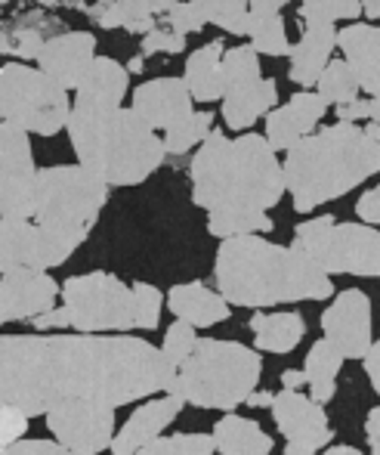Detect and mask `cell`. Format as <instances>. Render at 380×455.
Segmentation results:
<instances>
[{
    "label": "cell",
    "instance_id": "53",
    "mask_svg": "<svg viewBox=\"0 0 380 455\" xmlns=\"http://www.w3.org/2000/svg\"><path fill=\"white\" fill-rule=\"evenodd\" d=\"M321 455H362L356 450V446H331L328 452H321Z\"/></svg>",
    "mask_w": 380,
    "mask_h": 455
},
{
    "label": "cell",
    "instance_id": "23",
    "mask_svg": "<svg viewBox=\"0 0 380 455\" xmlns=\"http://www.w3.org/2000/svg\"><path fill=\"white\" fill-rule=\"evenodd\" d=\"M279 106V84L273 78H257L223 91V121L229 131H248Z\"/></svg>",
    "mask_w": 380,
    "mask_h": 455
},
{
    "label": "cell",
    "instance_id": "32",
    "mask_svg": "<svg viewBox=\"0 0 380 455\" xmlns=\"http://www.w3.org/2000/svg\"><path fill=\"white\" fill-rule=\"evenodd\" d=\"M359 81L352 75V68L346 66L344 60H331L325 66V72L319 75L315 81V96H319L325 106H346V102H356L359 100Z\"/></svg>",
    "mask_w": 380,
    "mask_h": 455
},
{
    "label": "cell",
    "instance_id": "22",
    "mask_svg": "<svg viewBox=\"0 0 380 455\" xmlns=\"http://www.w3.org/2000/svg\"><path fill=\"white\" fill-rule=\"evenodd\" d=\"M183 406L186 403L173 394H164V396H158V400L139 406L137 412L124 421V427L115 434L108 450H112V455H137L143 446L154 443V440L164 434V427L183 412Z\"/></svg>",
    "mask_w": 380,
    "mask_h": 455
},
{
    "label": "cell",
    "instance_id": "5",
    "mask_svg": "<svg viewBox=\"0 0 380 455\" xmlns=\"http://www.w3.org/2000/svg\"><path fill=\"white\" fill-rule=\"evenodd\" d=\"M66 131L77 164L106 186H137L149 180L167 158L158 133L127 106L115 112L72 106Z\"/></svg>",
    "mask_w": 380,
    "mask_h": 455
},
{
    "label": "cell",
    "instance_id": "54",
    "mask_svg": "<svg viewBox=\"0 0 380 455\" xmlns=\"http://www.w3.org/2000/svg\"><path fill=\"white\" fill-rule=\"evenodd\" d=\"M285 455H315L309 450H300V446H285Z\"/></svg>",
    "mask_w": 380,
    "mask_h": 455
},
{
    "label": "cell",
    "instance_id": "15",
    "mask_svg": "<svg viewBox=\"0 0 380 455\" xmlns=\"http://www.w3.org/2000/svg\"><path fill=\"white\" fill-rule=\"evenodd\" d=\"M273 419L279 431L285 434L288 446L319 452L321 446L331 443V425H328L325 406L313 403L300 390H281L273 396Z\"/></svg>",
    "mask_w": 380,
    "mask_h": 455
},
{
    "label": "cell",
    "instance_id": "52",
    "mask_svg": "<svg viewBox=\"0 0 380 455\" xmlns=\"http://www.w3.org/2000/svg\"><path fill=\"white\" fill-rule=\"evenodd\" d=\"M359 6H362V16L371 19V25H375V19L380 16V0H359Z\"/></svg>",
    "mask_w": 380,
    "mask_h": 455
},
{
    "label": "cell",
    "instance_id": "47",
    "mask_svg": "<svg viewBox=\"0 0 380 455\" xmlns=\"http://www.w3.org/2000/svg\"><path fill=\"white\" fill-rule=\"evenodd\" d=\"M362 360H365V371H368V381H371V387H375L377 394H380V344H377V341L371 344V347H368V354H365Z\"/></svg>",
    "mask_w": 380,
    "mask_h": 455
},
{
    "label": "cell",
    "instance_id": "10",
    "mask_svg": "<svg viewBox=\"0 0 380 455\" xmlns=\"http://www.w3.org/2000/svg\"><path fill=\"white\" fill-rule=\"evenodd\" d=\"M72 102L59 84L47 78L41 68L25 62L0 66V124H12L19 131L37 137H56L66 131Z\"/></svg>",
    "mask_w": 380,
    "mask_h": 455
},
{
    "label": "cell",
    "instance_id": "18",
    "mask_svg": "<svg viewBox=\"0 0 380 455\" xmlns=\"http://www.w3.org/2000/svg\"><path fill=\"white\" fill-rule=\"evenodd\" d=\"M325 115H328V106L319 96L313 91H300V93H294L285 106H275L273 112L266 115V133H263V140H266L269 149L279 156V152H288L304 137H309V133L321 124Z\"/></svg>",
    "mask_w": 380,
    "mask_h": 455
},
{
    "label": "cell",
    "instance_id": "56",
    "mask_svg": "<svg viewBox=\"0 0 380 455\" xmlns=\"http://www.w3.org/2000/svg\"><path fill=\"white\" fill-rule=\"evenodd\" d=\"M44 4H56V0H44Z\"/></svg>",
    "mask_w": 380,
    "mask_h": 455
},
{
    "label": "cell",
    "instance_id": "4",
    "mask_svg": "<svg viewBox=\"0 0 380 455\" xmlns=\"http://www.w3.org/2000/svg\"><path fill=\"white\" fill-rule=\"evenodd\" d=\"M380 171V121L315 127L309 137L291 146L281 164L285 192H291L294 211L309 214L319 204L344 198Z\"/></svg>",
    "mask_w": 380,
    "mask_h": 455
},
{
    "label": "cell",
    "instance_id": "42",
    "mask_svg": "<svg viewBox=\"0 0 380 455\" xmlns=\"http://www.w3.org/2000/svg\"><path fill=\"white\" fill-rule=\"evenodd\" d=\"M25 431H28V419L19 409L0 406V455L16 446L19 440H25Z\"/></svg>",
    "mask_w": 380,
    "mask_h": 455
},
{
    "label": "cell",
    "instance_id": "40",
    "mask_svg": "<svg viewBox=\"0 0 380 455\" xmlns=\"http://www.w3.org/2000/svg\"><path fill=\"white\" fill-rule=\"evenodd\" d=\"M154 25H167V28L177 31V35L189 37V35H198L208 22H204L202 12H198L189 0H173L170 10H167L164 16H158V22Z\"/></svg>",
    "mask_w": 380,
    "mask_h": 455
},
{
    "label": "cell",
    "instance_id": "1",
    "mask_svg": "<svg viewBox=\"0 0 380 455\" xmlns=\"http://www.w3.org/2000/svg\"><path fill=\"white\" fill-rule=\"evenodd\" d=\"M161 350L131 335H0V406L25 419L66 400L124 406L170 387Z\"/></svg>",
    "mask_w": 380,
    "mask_h": 455
},
{
    "label": "cell",
    "instance_id": "28",
    "mask_svg": "<svg viewBox=\"0 0 380 455\" xmlns=\"http://www.w3.org/2000/svg\"><path fill=\"white\" fill-rule=\"evenodd\" d=\"M250 331H254V344L263 354H291L306 335V323L297 310L288 313H260L250 316Z\"/></svg>",
    "mask_w": 380,
    "mask_h": 455
},
{
    "label": "cell",
    "instance_id": "17",
    "mask_svg": "<svg viewBox=\"0 0 380 455\" xmlns=\"http://www.w3.org/2000/svg\"><path fill=\"white\" fill-rule=\"evenodd\" d=\"M96 60V37L90 31H62L44 41L37 68L62 91H75Z\"/></svg>",
    "mask_w": 380,
    "mask_h": 455
},
{
    "label": "cell",
    "instance_id": "7",
    "mask_svg": "<svg viewBox=\"0 0 380 455\" xmlns=\"http://www.w3.org/2000/svg\"><path fill=\"white\" fill-rule=\"evenodd\" d=\"M106 202L108 186L96 174H90L81 164H53V168L37 171L31 220L81 248L99 220Z\"/></svg>",
    "mask_w": 380,
    "mask_h": 455
},
{
    "label": "cell",
    "instance_id": "8",
    "mask_svg": "<svg viewBox=\"0 0 380 455\" xmlns=\"http://www.w3.org/2000/svg\"><path fill=\"white\" fill-rule=\"evenodd\" d=\"M62 307H53L44 316L31 319L35 329H77L81 335H106L137 329L133 323V291L131 285L112 273L72 275L62 285Z\"/></svg>",
    "mask_w": 380,
    "mask_h": 455
},
{
    "label": "cell",
    "instance_id": "35",
    "mask_svg": "<svg viewBox=\"0 0 380 455\" xmlns=\"http://www.w3.org/2000/svg\"><path fill=\"white\" fill-rule=\"evenodd\" d=\"M269 214H208V233L217 239H238V235L273 233Z\"/></svg>",
    "mask_w": 380,
    "mask_h": 455
},
{
    "label": "cell",
    "instance_id": "48",
    "mask_svg": "<svg viewBox=\"0 0 380 455\" xmlns=\"http://www.w3.org/2000/svg\"><path fill=\"white\" fill-rule=\"evenodd\" d=\"M365 434H368V452L380 455V409L377 406L368 412V421H365Z\"/></svg>",
    "mask_w": 380,
    "mask_h": 455
},
{
    "label": "cell",
    "instance_id": "24",
    "mask_svg": "<svg viewBox=\"0 0 380 455\" xmlns=\"http://www.w3.org/2000/svg\"><path fill=\"white\" fill-rule=\"evenodd\" d=\"M167 307L179 323H189L192 329H210L217 323H226L232 307L220 298V291H210L204 282H186L167 291Z\"/></svg>",
    "mask_w": 380,
    "mask_h": 455
},
{
    "label": "cell",
    "instance_id": "6",
    "mask_svg": "<svg viewBox=\"0 0 380 455\" xmlns=\"http://www.w3.org/2000/svg\"><path fill=\"white\" fill-rule=\"evenodd\" d=\"M263 360L257 350L238 341L198 338L192 354L177 369L167 394L179 396L198 409H223L232 412L241 406L260 381Z\"/></svg>",
    "mask_w": 380,
    "mask_h": 455
},
{
    "label": "cell",
    "instance_id": "46",
    "mask_svg": "<svg viewBox=\"0 0 380 455\" xmlns=\"http://www.w3.org/2000/svg\"><path fill=\"white\" fill-rule=\"evenodd\" d=\"M41 47H44V37L37 35V31H19V35L12 37V53H19L22 60H37Z\"/></svg>",
    "mask_w": 380,
    "mask_h": 455
},
{
    "label": "cell",
    "instance_id": "25",
    "mask_svg": "<svg viewBox=\"0 0 380 455\" xmlns=\"http://www.w3.org/2000/svg\"><path fill=\"white\" fill-rule=\"evenodd\" d=\"M334 37L337 28L334 25H315V28H304L297 44H291V68H288V78L294 81L304 91H313L319 75L325 72V66L334 60Z\"/></svg>",
    "mask_w": 380,
    "mask_h": 455
},
{
    "label": "cell",
    "instance_id": "36",
    "mask_svg": "<svg viewBox=\"0 0 380 455\" xmlns=\"http://www.w3.org/2000/svg\"><path fill=\"white\" fill-rule=\"evenodd\" d=\"M220 75H223V91L263 78V75H260V56H257L248 44H238V47H232V50L223 53Z\"/></svg>",
    "mask_w": 380,
    "mask_h": 455
},
{
    "label": "cell",
    "instance_id": "26",
    "mask_svg": "<svg viewBox=\"0 0 380 455\" xmlns=\"http://www.w3.org/2000/svg\"><path fill=\"white\" fill-rule=\"evenodd\" d=\"M288 0H250L248 4V25H244V37H250L248 47L257 56H288L291 53V41H288L285 22H281V10Z\"/></svg>",
    "mask_w": 380,
    "mask_h": 455
},
{
    "label": "cell",
    "instance_id": "41",
    "mask_svg": "<svg viewBox=\"0 0 380 455\" xmlns=\"http://www.w3.org/2000/svg\"><path fill=\"white\" fill-rule=\"evenodd\" d=\"M186 50V37L170 31L167 25H154L149 35L143 37V56H152V53H183Z\"/></svg>",
    "mask_w": 380,
    "mask_h": 455
},
{
    "label": "cell",
    "instance_id": "49",
    "mask_svg": "<svg viewBox=\"0 0 380 455\" xmlns=\"http://www.w3.org/2000/svg\"><path fill=\"white\" fill-rule=\"evenodd\" d=\"M331 12H334V22L337 19H362L359 0H331Z\"/></svg>",
    "mask_w": 380,
    "mask_h": 455
},
{
    "label": "cell",
    "instance_id": "55",
    "mask_svg": "<svg viewBox=\"0 0 380 455\" xmlns=\"http://www.w3.org/2000/svg\"><path fill=\"white\" fill-rule=\"evenodd\" d=\"M127 72H143V56H137V60L127 66Z\"/></svg>",
    "mask_w": 380,
    "mask_h": 455
},
{
    "label": "cell",
    "instance_id": "37",
    "mask_svg": "<svg viewBox=\"0 0 380 455\" xmlns=\"http://www.w3.org/2000/svg\"><path fill=\"white\" fill-rule=\"evenodd\" d=\"M214 440L210 434H170L158 437L154 443L143 446L137 455H214Z\"/></svg>",
    "mask_w": 380,
    "mask_h": 455
},
{
    "label": "cell",
    "instance_id": "12",
    "mask_svg": "<svg viewBox=\"0 0 380 455\" xmlns=\"http://www.w3.org/2000/svg\"><path fill=\"white\" fill-rule=\"evenodd\" d=\"M77 251L75 242L41 229L35 220H0V275L16 270L47 273Z\"/></svg>",
    "mask_w": 380,
    "mask_h": 455
},
{
    "label": "cell",
    "instance_id": "34",
    "mask_svg": "<svg viewBox=\"0 0 380 455\" xmlns=\"http://www.w3.org/2000/svg\"><path fill=\"white\" fill-rule=\"evenodd\" d=\"M202 19L208 25L229 31V35H244V25H248V4L250 0H189Z\"/></svg>",
    "mask_w": 380,
    "mask_h": 455
},
{
    "label": "cell",
    "instance_id": "19",
    "mask_svg": "<svg viewBox=\"0 0 380 455\" xmlns=\"http://www.w3.org/2000/svg\"><path fill=\"white\" fill-rule=\"evenodd\" d=\"M133 112L143 118V124H149L154 133L170 131L173 124L189 118L195 108H192V96L186 91L183 78H154L146 81L133 91Z\"/></svg>",
    "mask_w": 380,
    "mask_h": 455
},
{
    "label": "cell",
    "instance_id": "51",
    "mask_svg": "<svg viewBox=\"0 0 380 455\" xmlns=\"http://www.w3.org/2000/svg\"><path fill=\"white\" fill-rule=\"evenodd\" d=\"M281 384H285V390H297L300 384H306V381H304V371H297V369H288L285 375H281Z\"/></svg>",
    "mask_w": 380,
    "mask_h": 455
},
{
    "label": "cell",
    "instance_id": "2",
    "mask_svg": "<svg viewBox=\"0 0 380 455\" xmlns=\"http://www.w3.org/2000/svg\"><path fill=\"white\" fill-rule=\"evenodd\" d=\"M192 202L208 214H266L281 202V162L260 133L210 131L192 158Z\"/></svg>",
    "mask_w": 380,
    "mask_h": 455
},
{
    "label": "cell",
    "instance_id": "39",
    "mask_svg": "<svg viewBox=\"0 0 380 455\" xmlns=\"http://www.w3.org/2000/svg\"><path fill=\"white\" fill-rule=\"evenodd\" d=\"M195 329H192L189 323H173L170 329H167L164 335V344H161V356L167 360V365H170L173 371L179 369V365L186 363V356L192 354V347H195Z\"/></svg>",
    "mask_w": 380,
    "mask_h": 455
},
{
    "label": "cell",
    "instance_id": "45",
    "mask_svg": "<svg viewBox=\"0 0 380 455\" xmlns=\"http://www.w3.org/2000/svg\"><path fill=\"white\" fill-rule=\"evenodd\" d=\"M356 214L359 220L365 223V227H375L380 223V189L377 186H371L368 192H362V198L356 202Z\"/></svg>",
    "mask_w": 380,
    "mask_h": 455
},
{
    "label": "cell",
    "instance_id": "20",
    "mask_svg": "<svg viewBox=\"0 0 380 455\" xmlns=\"http://www.w3.org/2000/svg\"><path fill=\"white\" fill-rule=\"evenodd\" d=\"M334 47L344 50V62L352 68L359 91L368 100L380 96V28L371 22H350L337 28Z\"/></svg>",
    "mask_w": 380,
    "mask_h": 455
},
{
    "label": "cell",
    "instance_id": "50",
    "mask_svg": "<svg viewBox=\"0 0 380 455\" xmlns=\"http://www.w3.org/2000/svg\"><path fill=\"white\" fill-rule=\"evenodd\" d=\"M273 396L275 394H269V390H254V394L248 396V406H254V409H263V406H273Z\"/></svg>",
    "mask_w": 380,
    "mask_h": 455
},
{
    "label": "cell",
    "instance_id": "3",
    "mask_svg": "<svg viewBox=\"0 0 380 455\" xmlns=\"http://www.w3.org/2000/svg\"><path fill=\"white\" fill-rule=\"evenodd\" d=\"M220 298L229 307L263 310L273 304L328 300L334 282L297 248L266 242L263 235L223 239L214 260Z\"/></svg>",
    "mask_w": 380,
    "mask_h": 455
},
{
    "label": "cell",
    "instance_id": "30",
    "mask_svg": "<svg viewBox=\"0 0 380 455\" xmlns=\"http://www.w3.org/2000/svg\"><path fill=\"white\" fill-rule=\"evenodd\" d=\"M340 365H344V356L331 347V344L321 338L309 347L306 363H304V381L309 384V400L313 403H328L334 394H337V375Z\"/></svg>",
    "mask_w": 380,
    "mask_h": 455
},
{
    "label": "cell",
    "instance_id": "21",
    "mask_svg": "<svg viewBox=\"0 0 380 455\" xmlns=\"http://www.w3.org/2000/svg\"><path fill=\"white\" fill-rule=\"evenodd\" d=\"M131 93V72L112 56H96L93 66L75 87V108H93V112H115L124 106Z\"/></svg>",
    "mask_w": 380,
    "mask_h": 455
},
{
    "label": "cell",
    "instance_id": "11",
    "mask_svg": "<svg viewBox=\"0 0 380 455\" xmlns=\"http://www.w3.org/2000/svg\"><path fill=\"white\" fill-rule=\"evenodd\" d=\"M35 186L37 168L28 133L0 124V220H31Z\"/></svg>",
    "mask_w": 380,
    "mask_h": 455
},
{
    "label": "cell",
    "instance_id": "44",
    "mask_svg": "<svg viewBox=\"0 0 380 455\" xmlns=\"http://www.w3.org/2000/svg\"><path fill=\"white\" fill-rule=\"evenodd\" d=\"M4 455H77V452H68L66 446L53 443V440H19Z\"/></svg>",
    "mask_w": 380,
    "mask_h": 455
},
{
    "label": "cell",
    "instance_id": "31",
    "mask_svg": "<svg viewBox=\"0 0 380 455\" xmlns=\"http://www.w3.org/2000/svg\"><path fill=\"white\" fill-rule=\"evenodd\" d=\"M96 22L102 28H124L131 35H149L154 28V10H152V0H112L106 10L96 16Z\"/></svg>",
    "mask_w": 380,
    "mask_h": 455
},
{
    "label": "cell",
    "instance_id": "27",
    "mask_svg": "<svg viewBox=\"0 0 380 455\" xmlns=\"http://www.w3.org/2000/svg\"><path fill=\"white\" fill-rule=\"evenodd\" d=\"M223 53H226V44L223 41H210L189 53L186 72H183V84H186V91H189L192 102L223 100V75H220Z\"/></svg>",
    "mask_w": 380,
    "mask_h": 455
},
{
    "label": "cell",
    "instance_id": "43",
    "mask_svg": "<svg viewBox=\"0 0 380 455\" xmlns=\"http://www.w3.org/2000/svg\"><path fill=\"white\" fill-rule=\"evenodd\" d=\"M334 112H337L340 124H359L362 127V121H380V96H375V100H362V96H359L356 102L337 106Z\"/></svg>",
    "mask_w": 380,
    "mask_h": 455
},
{
    "label": "cell",
    "instance_id": "9",
    "mask_svg": "<svg viewBox=\"0 0 380 455\" xmlns=\"http://www.w3.org/2000/svg\"><path fill=\"white\" fill-rule=\"evenodd\" d=\"M331 279L337 273L380 275V233L365 223H337L331 214L304 220L294 229V245Z\"/></svg>",
    "mask_w": 380,
    "mask_h": 455
},
{
    "label": "cell",
    "instance_id": "29",
    "mask_svg": "<svg viewBox=\"0 0 380 455\" xmlns=\"http://www.w3.org/2000/svg\"><path fill=\"white\" fill-rule=\"evenodd\" d=\"M214 450L220 455H269L273 452V437L263 431L257 421L241 419L235 412H226L214 425Z\"/></svg>",
    "mask_w": 380,
    "mask_h": 455
},
{
    "label": "cell",
    "instance_id": "33",
    "mask_svg": "<svg viewBox=\"0 0 380 455\" xmlns=\"http://www.w3.org/2000/svg\"><path fill=\"white\" fill-rule=\"evenodd\" d=\"M210 131H214V115L192 112L186 121H179L170 131H164L161 143H164L167 156H186V152H192V146H202Z\"/></svg>",
    "mask_w": 380,
    "mask_h": 455
},
{
    "label": "cell",
    "instance_id": "14",
    "mask_svg": "<svg viewBox=\"0 0 380 455\" xmlns=\"http://www.w3.org/2000/svg\"><path fill=\"white\" fill-rule=\"evenodd\" d=\"M325 341L344 360H362L375 344L371 335V298L359 288H346L334 298V304L321 313Z\"/></svg>",
    "mask_w": 380,
    "mask_h": 455
},
{
    "label": "cell",
    "instance_id": "38",
    "mask_svg": "<svg viewBox=\"0 0 380 455\" xmlns=\"http://www.w3.org/2000/svg\"><path fill=\"white\" fill-rule=\"evenodd\" d=\"M131 291H133V323H137V329H146V331L158 329L164 294L154 285H149V282H133Z\"/></svg>",
    "mask_w": 380,
    "mask_h": 455
},
{
    "label": "cell",
    "instance_id": "16",
    "mask_svg": "<svg viewBox=\"0 0 380 455\" xmlns=\"http://www.w3.org/2000/svg\"><path fill=\"white\" fill-rule=\"evenodd\" d=\"M59 298V285L50 273L16 270L0 275V325L37 319L50 313Z\"/></svg>",
    "mask_w": 380,
    "mask_h": 455
},
{
    "label": "cell",
    "instance_id": "13",
    "mask_svg": "<svg viewBox=\"0 0 380 455\" xmlns=\"http://www.w3.org/2000/svg\"><path fill=\"white\" fill-rule=\"evenodd\" d=\"M47 427L68 452H106L115 440V406L96 400H66L47 412Z\"/></svg>",
    "mask_w": 380,
    "mask_h": 455
}]
</instances>
